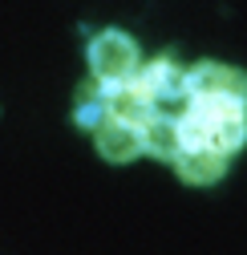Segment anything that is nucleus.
<instances>
[{
    "instance_id": "nucleus-6",
    "label": "nucleus",
    "mask_w": 247,
    "mask_h": 255,
    "mask_svg": "<svg viewBox=\"0 0 247 255\" xmlns=\"http://www.w3.org/2000/svg\"><path fill=\"white\" fill-rule=\"evenodd\" d=\"M174 170H178L182 182H191V186H211V182L223 178L227 154L211 150V146H182V150L174 154Z\"/></svg>"
},
{
    "instance_id": "nucleus-1",
    "label": "nucleus",
    "mask_w": 247,
    "mask_h": 255,
    "mask_svg": "<svg viewBox=\"0 0 247 255\" xmlns=\"http://www.w3.org/2000/svg\"><path fill=\"white\" fill-rule=\"evenodd\" d=\"M182 146H211L219 154H235L247 142V106L239 102H191L178 114Z\"/></svg>"
},
{
    "instance_id": "nucleus-7",
    "label": "nucleus",
    "mask_w": 247,
    "mask_h": 255,
    "mask_svg": "<svg viewBox=\"0 0 247 255\" xmlns=\"http://www.w3.org/2000/svg\"><path fill=\"white\" fill-rule=\"evenodd\" d=\"M106 102H110V118L118 122H130V126H142L154 118V102L146 98V89L138 81H118V85H106Z\"/></svg>"
},
{
    "instance_id": "nucleus-9",
    "label": "nucleus",
    "mask_w": 247,
    "mask_h": 255,
    "mask_svg": "<svg viewBox=\"0 0 247 255\" xmlns=\"http://www.w3.org/2000/svg\"><path fill=\"white\" fill-rule=\"evenodd\" d=\"M110 118V102H106V81L89 77L85 85H77V98H73V122L81 130H98V126Z\"/></svg>"
},
{
    "instance_id": "nucleus-2",
    "label": "nucleus",
    "mask_w": 247,
    "mask_h": 255,
    "mask_svg": "<svg viewBox=\"0 0 247 255\" xmlns=\"http://www.w3.org/2000/svg\"><path fill=\"white\" fill-rule=\"evenodd\" d=\"M89 57V73H94L98 81L106 85H118V81H134L138 77V45L122 33V28H106V33H98L94 41H89L85 49Z\"/></svg>"
},
{
    "instance_id": "nucleus-3",
    "label": "nucleus",
    "mask_w": 247,
    "mask_h": 255,
    "mask_svg": "<svg viewBox=\"0 0 247 255\" xmlns=\"http://www.w3.org/2000/svg\"><path fill=\"white\" fill-rule=\"evenodd\" d=\"M191 102H239L247 106V73L219 65V61H203L187 73Z\"/></svg>"
},
{
    "instance_id": "nucleus-4",
    "label": "nucleus",
    "mask_w": 247,
    "mask_h": 255,
    "mask_svg": "<svg viewBox=\"0 0 247 255\" xmlns=\"http://www.w3.org/2000/svg\"><path fill=\"white\" fill-rule=\"evenodd\" d=\"M134 81L146 89V98H150L154 106H182V110L191 106L187 73H182L170 57H158V61H150V65H142Z\"/></svg>"
},
{
    "instance_id": "nucleus-5",
    "label": "nucleus",
    "mask_w": 247,
    "mask_h": 255,
    "mask_svg": "<svg viewBox=\"0 0 247 255\" xmlns=\"http://www.w3.org/2000/svg\"><path fill=\"white\" fill-rule=\"evenodd\" d=\"M94 146H98V154L106 158V162L126 166V162H134V158L142 154V130L130 126V122L106 118L98 130H94Z\"/></svg>"
},
{
    "instance_id": "nucleus-8",
    "label": "nucleus",
    "mask_w": 247,
    "mask_h": 255,
    "mask_svg": "<svg viewBox=\"0 0 247 255\" xmlns=\"http://www.w3.org/2000/svg\"><path fill=\"white\" fill-rule=\"evenodd\" d=\"M142 150L154 154V158H166V162H174V154L182 150L178 118H170V114H154V118L142 126Z\"/></svg>"
}]
</instances>
